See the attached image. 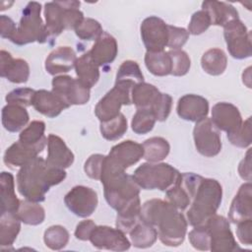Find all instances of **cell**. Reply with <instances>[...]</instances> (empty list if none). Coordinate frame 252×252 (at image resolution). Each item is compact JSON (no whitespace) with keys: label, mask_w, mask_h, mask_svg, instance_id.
I'll return each instance as SVG.
<instances>
[{"label":"cell","mask_w":252,"mask_h":252,"mask_svg":"<svg viewBox=\"0 0 252 252\" xmlns=\"http://www.w3.org/2000/svg\"><path fill=\"white\" fill-rule=\"evenodd\" d=\"M45 144L36 146H27L20 141L12 144L4 154V162L9 166L22 167L32 158L38 157V154L45 148Z\"/></svg>","instance_id":"obj_21"},{"label":"cell","mask_w":252,"mask_h":252,"mask_svg":"<svg viewBox=\"0 0 252 252\" xmlns=\"http://www.w3.org/2000/svg\"><path fill=\"white\" fill-rule=\"evenodd\" d=\"M139 219L158 228V236L164 245L178 246L184 241L187 220L169 202L160 199L147 201L141 207Z\"/></svg>","instance_id":"obj_1"},{"label":"cell","mask_w":252,"mask_h":252,"mask_svg":"<svg viewBox=\"0 0 252 252\" xmlns=\"http://www.w3.org/2000/svg\"><path fill=\"white\" fill-rule=\"evenodd\" d=\"M140 198L137 197L126 205L122 210L117 212L116 227L125 233L129 231L139 222L140 212H141Z\"/></svg>","instance_id":"obj_30"},{"label":"cell","mask_w":252,"mask_h":252,"mask_svg":"<svg viewBox=\"0 0 252 252\" xmlns=\"http://www.w3.org/2000/svg\"><path fill=\"white\" fill-rule=\"evenodd\" d=\"M15 214L22 222L31 225L40 224L45 218L44 209L37 203L29 201L27 199L21 201Z\"/></svg>","instance_id":"obj_36"},{"label":"cell","mask_w":252,"mask_h":252,"mask_svg":"<svg viewBox=\"0 0 252 252\" xmlns=\"http://www.w3.org/2000/svg\"><path fill=\"white\" fill-rule=\"evenodd\" d=\"M75 70L78 80L87 88H93L99 79V67L93 61L89 52L77 58Z\"/></svg>","instance_id":"obj_27"},{"label":"cell","mask_w":252,"mask_h":252,"mask_svg":"<svg viewBox=\"0 0 252 252\" xmlns=\"http://www.w3.org/2000/svg\"><path fill=\"white\" fill-rule=\"evenodd\" d=\"M89 240L97 249L113 251H125L128 250L131 245L125 232L117 227L113 228L107 225H95Z\"/></svg>","instance_id":"obj_14"},{"label":"cell","mask_w":252,"mask_h":252,"mask_svg":"<svg viewBox=\"0 0 252 252\" xmlns=\"http://www.w3.org/2000/svg\"><path fill=\"white\" fill-rule=\"evenodd\" d=\"M1 213H16L21 201L15 193L14 176L10 172L2 171L0 175Z\"/></svg>","instance_id":"obj_28"},{"label":"cell","mask_w":252,"mask_h":252,"mask_svg":"<svg viewBox=\"0 0 252 252\" xmlns=\"http://www.w3.org/2000/svg\"><path fill=\"white\" fill-rule=\"evenodd\" d=\"M64 203L74 215L80 218H88L95 211L98 198L94 189L78 185L65 195Z\"/></svg>","instance_id":"obj_13"},{"label":"cell","mask_w":252,"mask_h":252,"mask_svg":"<svg viewBox=\"0 0 252 252\" xmlns=\"http://www.w3.org/2000/svg\"><path fill=\"white\" fill-rule=\"evenodd\" d=\"M29 118L30 116L25 106L8 103L2 108V125L11 133L22 130L29 122Z\"/></svg>","instance_id":"obj_26"},{"label":"cell","mask_w":252,"mask_h":252,"mask_svg":"<svg viewBox=\"0 0 252 252\" xmlns=\"http://www.w3.org/2000/svg\"><path fill=\"white\" fill-rule=\"evenodd\" d=\"M144 158L149 162H158L164 159L169 154L170 146L162 137H152L143 144Z\"/></svg>","instance_id":"obj_35"},{"label":"cell","mask_w":252,"mask_h":252,"mask_svg":"<svg viewBox=\"0 0 252 252\" xmlns=\"http://www.w3.org/2000/svg\"><path fill=\"white\" fill-rule=\"evenodd\" d=\"M130 241L137 248L151 247L158 238L157 228L140 220L130 231Z\"/></svg>","instance_id":"obj_37"},{"label":"cell","mask_w":252,"mask_h":252,"mask_svg":"<svg viewBox=\"0 0 252 252\" xmlns=\"http://www.w3.org/2000/svg\"><path fill=\"white\" fill-rule=\"evenodd\" d=\"M172 106V97L168 94H162L152 107V110L158 121H164L167 119Z\"/></svg>","instance_id":"obj_51"},{"label":"cell","mask_w":252,"mask_h":252,"mask_svg":"<svg viewBox=\"0 0 252 252\" xmlns=\"http://www.w3.org/2000/svg\"><path fill=\"white\" fill-rule=\"evenodd\" d=\"M210 234V250L214 252H230L239 250L230 230L228 220L220 215H213L204 223Z\"/></svg>","instance_id":"obj_9"},{"label":"cell","mask_w":252,"mask_h":252,"mask_svg":"<svg viewBox=\"0 0 252 252\" xmlns=\"http://www.w3.org/2000/svg\"><path fill=\"white\" fill-rule=\"evenodd\" d=\"M145 64L147 69L155 76L163 77L171 74V58L168 51H147Z\"/></svg>","instance_id":"obj_34"},{"label":"cell","mask_w":252,"mask_h":252,"mask_svg":"<svg viewBox=\"0 0 252 252\" xmlns=\"http://www.w3.org/2000/svg\"><path fill=\"white\" fill-rule=\"evenodd\" d=\"M17 32L15 22L6 15L0 16V33L2 38L12 39Z\"/></svg>","instance_id":"obj_54"},{"label":"cell","mask_w":252,"mask_h":252,"mask_svg":"<svg viewBox=\"0 0 252 252\" xmlns=\"http://www.w3.org/2000/svg\"><path fill=\"white\" fill-rule=\"evenodd\" d=\"M176 111L180 118L197 122L207 117L209 113V102L205 97L198 94H184L178 99Z\"/></svg>","instance_id":"obj_16"},{"label":"cell","mask_w":252,"mask_h":252,"mask_svg":"<svg viewBox=\"0 0 252 252\" xmlns=\"http://www.w3.org/2000/svg\"><path fill=\"white\" fill-rule=\"evenodd\" d=\"M76 60V53L71 47L59 46L47 56L45 60V70L50 75L67 73L75 67Z\"/></svg>","instance_id":"obj_23"},{"label":"cell","mask_w":252,"mask_h":252,"mask_svg":"<svg viewBox=\"0 0 252 252\" xmlns=\"http://www.w3.org/2000/svg\"><path fill=\"white\" fill-rule=\"evenodd\" d=\"M161 93L154 85L141 82L136 84L131 91V101L138 108H150L154 106Z\"/></svg>","instance_id":"obj_29"},{"label":"cell","mask_w":252,"mask_h":252,"mask_svg":"<svg viewBox=\"0 0 252 252\" xmlns=\"http://www.w3.org/2000/svg\"><path fill=\"white\" fill-rule=\"evenodd\" d=\"M117 51L118 47L116 39L112 35L103 32L94 41L92 49L89 51V54L93 61L100 67L112 63L116 58Z\"/></svg>","instance_id":"obj_24"},{"label":"cell","mask_w":252,"mask_h":252,"mask_svg":"<svg viewBox=\"0 0 252 252\" xmlns=\"http://www.w3.org/2000/svg\"><path fill=\"white\" fill-rule=\"evenodd\" d=\"M108 157L119 166L126 169L144 157V148L142 144L127 140L113 146Z\"/></svg>","instance_id":"obj_18"},{"label":"cell","mask_w":252,"mask_h":252,"mask_svg":"<svg viewBox=\"0 0 252 252\" xmlns=\"http://www.w3.org/2000/svg\"><path fill=\"white\" fill-rule=\"evenodd\" d=\"M104 158H105V156L100 154H94V155H92L86 160L84 165V170L90 178L99 180Z\"/></svg>","instance_id":"obj_52"},{"label":"cell","mask_w":252,"mask_h":252,"mask_svg":"<svg viewBox=\"0 0 252 252\" xmlns=\"http://www.w3.org/2000/svg\"><path fill=\"white\" fill-rule=\"evenodd\" d=\"M75 32L76 35L83 40H96L103 33V31L96 20L85 18L75 29Z\"/></svg>","instance_id":"obj_42"},{"label":"cell","mask_w":252,"mask_h":252,"mask_svg":"<svg viewBox=\"0 0 252 252\" xmlns=\"http://www.w3.org/2000/svg\"><path fill=\"white\" fill-rule=\"evenodd\" d=\"M201 66L206 73L212 76H219L226 69V55L220 48H211L203 54L201 58Z\"/></svg>","instance_id":"obj_32"},{"label":"cell","mask_w":252,"mask_h":252,"mask_svg":"<svg viewBox=\"0 0 252 252\" xmlns=\"http://www.w3.org/2000/svg\"><path fill=\"white\" fill-rule=\"evenodd\" d=\"M193 138L195 147L202 156L213 158L220 154L221 150L220 135L211 118L205 117L196 122Z\"/></svg>","instance_id":"obj_10"},{"label":"cell","mask_w":252,"mask_h":252,"mask_svg":"<svg viewBox=\"0 0 252 252\" xmlns=\"http://www.w3.org/2000/svg\"><path fill=\"white\" fill-rule=\"evenodd\" d=\"M189 32L184 28H178L168 25V41L167 46L170 49H179L188 40Z\"/></svg>","instance_id":"obj_50"},{"label":"cell","mask_w":252,"mask_h":252,"mask_svg":"<svg viewBox=\"0 0 252 252\" xmlns=\"http://www.w3.org/2000/svg\"><path fill=\"white\" fill-rule=\"evenodd\" d=\"M47 158L46 161L60 168L70 167L74 162V154L66 146L65 142L54 134L47 137Z\"/></svg>","instance_id":"obj_22"},{"label":"cell","mask_w":252,"mask_h":252,"mask_svg":"<svg viewBox=\"0 0 252 252\" xmlns=\"http://www.w3.org/2000/svg\"><path fill=\"white\" fill-rule=\"evenodd\" d=\"M238 172L242 179L247 182H251V157H250V149L247 151L245 158L241 160L238 166Z\"/></svg>","instance_id":"obj_56"},{"label":"cell","mask_w":252,"mask_h":252,"mask_svg":"<svg viewBox=\"0 0 252 252\" xmlns=\"http://www.w3.org/2000/svg\"><path fill=\"white\" fill-rule=\"evenodd\" d=\"M228 141L238 147L246 148L251 145V117H248L245 121L242 122L241 126L233 133L227 134Z\"/></svg>","instance_id":"obj_45"},{"label":"cell","mask_w":252,"mask_h":252,"mask_svg":"<svg viewBox=\"0 0 252 252\" xmlns=\"http://www.w3.org/2000/svg\"><path fill=\"white\" fill-rule=\"evenodd\" d=\"M132 177L140 188L146 190L166 191L181 181V173L164 162H145L134 171Z\"/></svg>","instance_id":"obj_5"},{"label":"cell","mask_w":252,"mask_h":252,"mask_svg":"<svg viewBox=\"0 0 252 252\" xmlns=\"http://www.w3.org/2000/svg\"><path fill=\"white\" fill-rule=\"evenodd\" d=\"M52 92L59 95L69 106L85 104L90 99V89L78 79L60 75L52 80Z\"/></svg>","instance_id":"obj_11"},{"label":"cell","mask_w":252,"mask_h":252,"mask_svg":"<svg viewBox=\"0 0 252 252\" xmlns=\"http://www.w3.org/2000/svg\"><path fill=\"white\" fill-rule=\"evenodd\" d=\"M211 19L209 14L204 10H199L195 12L188 25V32L189 34L198 35L206 32L211 26Z\"/></svg>","instance_id":"obj_48"},{"label":"cell","mask_w":252,"mask_h":252,"mask_svg":"<svg viewBox=\"0 0 252 252\" xmlns=\"http://www.w3.org/2000/svg\"><path fill=\"white\" fill-rule=\"evenodd\" d=\"M43 240L45 245L51 250H60L67 245L69 232L62 225H52L45 230Z\"/></svg>","instance_id":"obj_41"},{"label":"cell","mask_w":252,"mask_h":252,"mask_svg":"<svg viewBox=\"0 0 252 252\" xmlns=\"http://www.w3.org/2000/svg\"><path fill=\"white\" fill-rule=\"evenodd\" d=\"M222 188L218 180L202 178L187 211V220L192 226L204 224L215 215L221 203Z\"/></svg>","instance_id":"obj_4"},{"label":"cell","mask_w":252,"mask_h":252,"mask_svg":"<svg viewBox=\"0 0 252 252\" xmlns=\"http://www.w3.org/2000/svg\"><path fill=\"white\" fill-rule=\"evenodd\" d=\"M168 53L171 58V75L177 77L186 75L191 66L188 54L181 49H170Z\"/></svg>","instance_id":"obj_44"},{"label":"cell","mask_w":252,"mask_h":252,"mask_svg":"<svg viewBox=\"0 0 252 252\" xmlns=\"http://www.w3.org/2000/svg\"><path fill=\"white\" fill-rule=\"evenodd\" d=\"M34 93L35 91L30 88H19L7 94L5 99L8 103L19 104L26 107L32 105V98Z\"/></svg>","instance_id":"obj_49"},{"label":"cell","mask_w":252,"mask_h":252,"mask_svg":"<svg viewBox=\"0 0 252 252\" xmlns=\"http://www.w3.org/2000/svg\"><path fill=\"white\" fill-rule=\"evenodd\" d=\"M62 14L63 6L60 1L47 2L44 4L45 27L48 35L57 36L64 31L62 25Z\"/></svg>","instance_id":"obj_33"},{"label":"cell","mask_w":252,"mask_h":252,"mask_svg":"<svg viewBox=\"0 0 252 252\" xmlns=\"http://www.w3.org/2000/svg\"><path fill=\"white\" fill-rule=\"evenodd\" d=\"M95 227V223L92 220H85L79 222L76 226L75 236L80 240H89L93 229Z\"/></svg>","instance_id":"obj_55"},{"label":"cell","mask_w":252,"mask_h":252,"mask_svg":"<svg viewBox=\"0 0 252 252\" xmlns=\"http://www.w3.org/2000/svg\"><path fill=\"white\" fill-rule=\"evenodd\" d=\"M41 5L38 2H29L22 12L17 32L11 41L17 45H25L37 41L43 43L49 36L41 17Z\"/></svg>","instance_id":"obj_6"},{"label":"cell","mask_w":252,"mask_h":252,"mask_svg":"<svg viewBox=\"0 0 252 252\" xmlns=\"http://www.w3.org/2000/svg\"><path fill=\"white\" fill-rule=\"evenodd\" d=\"M115 81H127L136 85L138 83L144 82V76L137 62L126 60L120 65L116 74Z\"/></svg>","instance_id":"obj_43"},{"label":"cell","mask_w":252,"mask_h":252,"mask_svg":"<svg viewBox=\"0 0 252 252\" xmlns=\"http://www.w3.org/2000/svg\"><path fill=\"white\" fill-rule=\"evenodd\" d=\"M45 124L40 120L32 121L24 128L19 136V141L27 146H36L47 143V138L44 136Z\"/></svg>","instance_id":"obj_38"},{"label":"cell","mask_w":252,"mask_h":252,"mask_svg":"<svg viewBox=\"0 0 252 252\" xmlns=\"http://www.w3.org/2000/svg\"><path fill=\"white\" fill-rule=\"evenodd\" d=\"M21 229V220L15 213H1L0 245L10 246L16 240Z\"/></svg>","instance_id":"obj_31"},{"label":"cell","mask_w":252,"mask_h":252,"mask_svg":"<svg viewBox=\"0 0 252 252\" xmlns=\"http://www.w3.org/2000/svg\"><path fill=\"white\" fill-rule=\"evenodd\" d=\"M66 177L63 168L49 164L46 159L36 157L23 165L17 174V187L27 200L39 203L45 200L50 187L61 183Z\"/></svg>","instance_id":"obj_2"},{"label":"cell","mask_w":252,"mask_h":252,"mask_svg":"<svg viewBox=\"0 0 252 252\" xmlns=\"http://www.w3.org/2000/svg\"><path fill=\"white\" fill-rule=\"evenodd\" d=\"M32 106L37 112L49 118L58 116L64 109L69 107L59 95L52 91L46 90L35 91L32 98Z\"/></svg>","instance_id":"obj_19"},{"label":"cell","mask_w":252,"mask_h":252,"mask_svg":"<svg viewBox=\"0 0 252 252\" xmlns=\"http://www.w3.org/2000/svg\"><path fill=\"white\" fill-rule=\"evenodd\" d=\"M141 37L147 51H163L168 41V25L157 17L146 18L141 24Z\"/></svg>","instance_id":"obj_12"},{"label":"cell","mask_w":252,"mask_h":252,"mask_svg":"<svg viewBox=\"0 0 252 252\" xmlns=\"http://www.w3.org/2000/svg\"><path fill=\"white\" fill-rule=\"evenodd\" d=\"M202 10L209 14L211 24L215 26L224 27L229 22L238 19L237 10L231 4L221 1H204L202 3Z\"/></svg>","instance_id":"obj_25"},{"label":"cell","mask_w":252,"mask_h":252,"mask_svg":"<svg viewBox=\"0 0 252 252\" xmlns=\"http://www.w3.org/2000/svg\"><path fill=\"white\" fill-rule=\"evenodd\" d=\"M157 119L152 109L138 108L131 122L132 130L139 135L147 134L153 130Z\"/></svg>","instance_id":"obj_40"},{"label":"cell","mask_w":252,"mask_h":252,"mask_svg":"<svg viewBox=\"0 0 252 252\" xmlns=\"http://www.w3.org/2000/svg\"><path fill=\"white\" fill-rule=\"evenodd\" d=\"M99 180L103 185L104 198L107 204L116 212L139 197L140 187L132 175H128L125 169L108 156H105Z\"/></svg>","instance_id":"obj_3"},{"label":"cell","mask_w":252,"mask_h":252,"mask_svg":"<svg viewBox=\"0 0 252 252\" xmlns=\"http://www.w3.org/2000/svg\"><path fill=\"white\" fill-rule=\"evenodd\" d=\"M252 185L251 182L244 183L240 186L237 194L233 198L229 211L228 219L233 223L251 219L252 215Z\"/></svg>","instance_id":"obj_20"},{"label":"cell","mask_w":252,"mask_h":252,"mask_svg":"<svg viewBox=\"0 0 252 252\" xmlns=\"http://www.w3.org/2000/svg\"><path fill=\"white\" fill-rule=\"evenodd\" d=\"M127 119L122 113H119L115 118L100 122L101 136L108 141H116L120 139L127 131Z\"/></svg>","instance_id":"obj_39"},{"label":"cell","mask_w":252,"mask_h":252,"mask_svg":"<svg viewBox=\"0 0 252 252\" xmlns=\"http://www.w3.org/2000/svg\"><path fill=\"white\" fill-rule=\"evenodd\" d=\"M223 35L227 50L233 58L244 59L251 56V33L239 19L233 20L223 27Z\"/></svg>","instance_id":"obj_8"},{"label":"cell","mask_w":252,"mask_h":252,"mask_svg":"<svg viewBox=\"0 0 252 252\" xmlns=\"http://www.w3.org/2000/svg\"><path fill=\"white\" fill-rule=\"evenodd\" d=\"M188 237L191 245L195 249L202 251L210 250V234L205 224L194 226L189 232Z\"/></svg>","instance_id":"obj_47"},{"label":"cell","mask_w":252,"mask_h":252,"mask_svg":"<svg viewBox=\"0 0 252 252\" xmlns=\"http://www.w3.org/2000/svg\"><path fill=\"white\" fill-rule=\"evenodd\" d=\"M166 201L173 205L177 210H185L190 205L191 200L184 188L178 183L172 185L165 191Z\"/></svg>","instance_id":"obj_46"},{"label":"cell","mask_w":252,"mask_h":252,"mask_svg":"<svg viewBox=\"0 0 252 252\" xmlns=\"http://www.w3.org/2000/svg\"><path fill=\"white\" fill-rule=\"evenodd\" d=\"M252 220L247 219L237 222L236 234L238 240L244 245H251L252 243Z\"/></svg>","instance_id":"obj_53"},{"label":"cell","mask_w":252,"mask_h":252,"mask_svg":"<svg viewBox=\"0 0 252 252\" xmlns=\"http://www.w3.org/2000/svg\"><path fill=\"white\" fill-rule=\"evenodd\" d=\"M135 84L127 81H115L114 87L99 99L94 108V114L100 122L115 118L120 112L122 105H129L131 91Z\"/></svg>","instance_id":"obj_7"},{"label":"cell","mask_w":252,"mask_h":252,"mask_svg":"<svg viewBox=\"0 0 252 252\" xmlns=\"http://www.w3.org/2000/svg\"><path fill=\"white\" fill-rule=\"evenodd\" d=\"M211 120L218 130L227 134L235 132L243 122L238 108L229 102L216 103L212 108Z\"/></svg>","instance_id":"obj_15"},{"label":"cell","mask_w":252,"mask_h":252,"mask_svg":"<svg viewBox=\"0 0 252 252\" xmlns=\"http://www.w3.org/2000/svg\"><path fill=\"white\" fill-rule=\"evenodd\" d=\"M0 75L12 83L23 84L29 80L30 66L24 59H14L12 55L1 50L0 52Z\"/></svg>","instance_id":"obj_17"}]
</instances>
